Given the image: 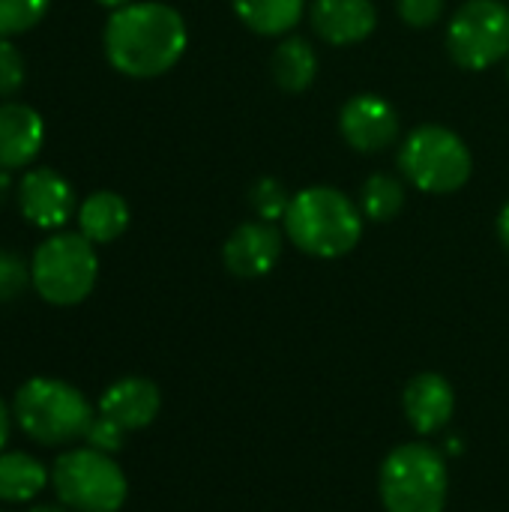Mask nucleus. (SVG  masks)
I'll return each mask as SVG.
<instances>
[{
    "mask_svg": "<svg viewBox=\"0 0 509 512\" xmlns=\"http://www.w3.org/2000/svg\"><path fill=\"white\" fill-rule=\"evenodd\" d=\"M282 258V234L273 222L255 219L243 222L231 231L222 246V261L228 273L237 279H258L267 276Z\"/></svg>",
    "mask_w": 509,
    "mask_h": 512,
    "instance_id": "9b49d317",
    "label": "nucleus"
},
{
    "mask_svg": "<svg viewBox=\"0 0 509 512\" xmlns=\"http://www.w3.org/2000/svg\"><path fill=\"white\" fill-rule=\"evenodd\" d=\"M27 512H72L69 507H63V504H39V507H33V510Z\"/></svg>",
    "mask_w": 509,
    "mask_h": 512,
    "instance_id": "c756f323",
    "label": "nucleus"
},
{
    "mask_svg": "<svg viewBox=\"0 0 509 512\" xmlns=\"http://www.w3.org/2000/svg\"><path fill=\"white\" fill-rule=\"evenodd\" d=\"M30 285V264L21 255L0 249V303L18 300Z\"/></svg>",
    "mask_w": 509,
    "mask_h": 512,
    "instance_id": "5701e85b",
    "label": "nucleus"
},
{
    "mask_svg": "<svg viewBox=\"0 0 509 512\" xmlns=\"http://www.w3.org/2000/svg\"><path fill=\"white\" fill-rule=\"evenodd\" d=\"M450 57L468 69L483 72L509 57V6L501 0H465L447 27Z\"/></svg>",
    "mask_w": 509,
    "mask_h": 512,
    "instance_id": "6e6552de",
    "label": "nucleus"
},
{
    "mask_svg": "<svg viewBox=\"0 0 509 512\" xmlns=\"http://www.w3.org/2000/svg\"><path fill=\"white\" fill-rule=\"evenodd\" d=\"M402 411L417 435H438L456 414L453 384L438 372L411 378L402 393Z\"/></svg>",
    "mask_w": 509,
    "mask_h": 512,
    "instance_id": "f8f14e48",
    "label": "nucleus"
},
{
    "mask_svg": "<svg viewBox=\"0 0 509 512\" xmlns=\"http://www.w3.org/2000/svg\"><path fill=\"white\" fill-rule=\"evenodd\" d=\"M99 279L96 246L78 231H54L30 258L33 291L51 306L84 303Z\"/></svg>",
    "mask_w": 509,
    "mask_h": 512,
    "instance_id": "39448f33",
    "label": "nucleus"
},
{
    "mask_svg": "<svg viewBox=\"0 0 509 512\" xmlns=\"http://www.w3.org/2000/svg\"><path fill=\"white\" fill-rule=\"evenodd\" d=\"M396 9H399V18L408 24V27H432L441 12H444V0H396Z\"/></svg>",
    "mask_w": 509,
    "mask_h": 512,
    "instance_id": "a878e982",
    "label": "nucleus"
},
{
    "mask_svg": "<svg viewBox=\"0 0 509 512\" xmlns=\"http://www.w3.org/2000/svg\"><path fill=\"white\" fill-rule=\"evenodd\" d=\"M405 207V186L393 174H372L360 189V210L372 222H390Z\"/></svg>",
    "mask_w": 509,
    "mask_h": 512,
    "instance_id": "aec40b11",
    "label": "nucleus"
},
{
    "mask_svg": "<svg viewBox=\"0 0 509 512\" xmlns=\"http://www.w3.org/2000/svg\"><path fill=\"white\" fill-rule=\"evenodd\" d=\"M27 75V63L24 54L15 48V42L0 39V99H9L21 90Z\"/></svg>",
    "mask_w": 509,
    "mask_h": 512,
    "instance_id": "b1692460",
    "label": "nucleus"
},
{
    "mask_svg": "<svg viewBox=\"0 0 509 512\" xmlns=\"http://www.w3.org/2000/svg\"><path fill=\"white\" fill-rule=\"evenodd\" d=\"M84 444L93 447V450H99V453L114 456L126 444V429L117 420H111L105 414H96L93 423H90V429H87V435H84Z\"/></svg>",
    "mask_w": 509,
    "mask_h": 512,
    "instance_id": "393cba45",
    "label": "nucleus"
},
{
    "mask_svg": "<svg viewBox=\"0 0 509 512\" xmlns=\"http://www.w3.org/2000/svg\"><path fill=\"white\" fill-rule=\"evenodd\" d=\"M339 132L357 153H381L399 138V114L378 93H357L339 111Z\"/></svg>",
    "mask_w": 509,
    "mask_h": 512,
    "instance_id": "9d476101",
    "label": "nucleus"
},
{
    "mask_svg": "<svg viewBox=\"0 0 509 512\" xmlns=\"http://www.w3.org/2000/svg\"><path fill=\"white\" fill-rule=\"evenodd\" d=\"M108 63L126 78H159L177 66L189 45L183 15L159 0L126 3L111 12L102 33Z\"/></svg>",
    "mask_w": 509,
    "mask_h": 512,
    "instance_id": "f257e3e1",
    "label": "nucleus"
},
{
    "mask_svg": "<svg viewBox=\"0 0 509 512\" xmlns=\"http://www.w3.org/2000/svg\"><path fill=\"white\" fill-rule=\"evenodd\" d=\"M75 216H78V231L93 246L114 243L129 228V204L111 189H99V192L87 195L78 204Z\"/></svg>",
    "mask_w": 509,
    "mask_h": 512,
    "instance_id": "dca6fc26",
    "label": "nucleus"
},
{
    "mask_svg": "<svg viewBox=\"0 0 509 512\" xmlns=\"http://www.w3.org/2000/svg\"><path fill=\"white\" fill-rule=\"evenodd\" d=\"M507 60H509V57H507ZM507 75H509V63H507Z\"/></svg>",
    "mask_w": 509,
    "mask_h": 512,
    "instance_id": "2f4dec72",
    "label": "nucleus"
},
{
    "mask_svg": "<svg viewBox=\"0 0 509 512\" xmlns=\"http://www.w3.org/2000/svg\"><path fill=\"white\" fill-rule=\"evenodd\" d=\"M162 408V393L150 378H120L99 396V414L117 420L126 432L147 429Z\"/></svg>",
    "mask_w": 509,
    "mask_h": 512,
    "instance_id": "2eb2a0df",
    "label": "nucleus"
},
{
    "mask_svg": "<svg viewBox=\"0 0 509 512\" xmlns=\"http://www.w3.org/2000/svg\"><path fill=\"white\" fill-rule=\"evenodd\" d=\"M294 195L288 192V186L276 177H261L252 189H249V204L258 213V219L264 222H285L288 207H291Z\"/></svg>",
    "mask_w": 509,
    "mask_h": 512,
    "instance_id": "412c9836",
    "label": "nucleus"
},
{
    "mask_svg": "<svg viewBox=\"0 0 509 512\" xmlns=\"http://www.w3.org/2000/svg\"><path fill=\"white\" fill-rule=\"evenodd\" d=\"M45 141L42 114L24 102H0V168H27Z\"/></svg>",
    "mask_w": 509,
    "mask_h": 512,
    "instance_id": "4468645a",
    "label": "nucleus"
},
{
    "mask_svg": "<svg viewBox=\"0 0 509 512\" xmlns=\"http://www.w3.org/2000/svg\"><path fill=\"white\" fill-rule=\"evenodd\" d=\"M399 168L420 192L450 195L471 180L474 156L453 129L423 123L402 141Z\"/></svg>",
    "mask_w": 509,
    "mask_h": 512,
    "instance_id": "0eeeda50",
    "label": "nucleus"
},
{
    "mask_svg": "<svg viewBox=\"0 0 509 512\" xmlns=\"http://www.w3.org/2000/svg\"><path fill=\"white\" fill-rule=\"evenodd\" d=\"M15 426L42 447H66L84 441L93 423L87 396L60 378H30L12 399Z\"/></svg>",
    "mask_w": 509,
    "mask_h": 512,
    "instance_id": "7ed1b4c3",
    "label": "nucleus"
},
{
    "mask_svg": "<svg viewBox=\"0 0 509 512\" xmlns=\"http://www.w3.org/2000/svg\"><path fill=\"white\" fill-rule=\"evenodd\" d=\"M237 18L261 36H285L300 24L306 0H231Z\"/></svg>",
    "mask_w": 509,
    "mask_h": 512,
    "instance_id": "6ab92c4d",
    "label": "nucleus"
},
{
    "mask_svg": "<svg viewBox=\"0 0 509 512\" xmlns=\"http://www.w3.org/2000/svg\"><path fill=\"white\" fill-rule=\"evenodd\" d=\"M12 423H15V417H12V405H6V402H3V396H0V453H3V450H6V444H9Z\"/></svg>",
    "mask_w": 509,
    "mask_h": 512,
    "instance_id": "bb28decb",
    "label": "nucleus"
},
{
    "mask_svg": "<svg viewBox=\"0 0 509 512\" xmlns=\"http://www.w3.org/2000/svg\"><path fill=\"white\" fill-rule=\"evenodd\" d=\"M9 195H12V174L6 168H0V210L9 201Z\"/></svg>",
    "mask_w": 509,
    "mask_h": 512,
    "instance_id": "c85d7f7f",
    "label": "nucleus"
},
{
    "mask_svg": "<svg viewBox=\"0 0 509 512\" xmlns=\"http://www.w3.org/2000/svg\"><path fill=\"white\" fill-rule=\"evenodd\" d=\"M51 489L72 512H120L129 483L114 456L93 447L63 450L51 465Z\"/></svg>",
    "mask_w": 509,
    "mask_h": 512,
    "instance_id": "423d86ee",
    "label": "nucleus"
},
{
    "mask_svg": "<svg viewBox=\"0 0 509 512\" xmlns=\"http://www.w3.org/2000/svg\"><path fill=\"white\" fill-rule=\"evenodd\" d=\"M15 201L21 216L42 231H60L78 213L69 180L54 168H27L18 180Z\"/></svg>",
    "mask_w": 509,
    "mask_h": 512,
    "instance_id": "1a4fd4ad",
    "label": "nucleus"
},
{
    "mask_svg": "<svg viewBox=\"0 0 509 512\" xmlns=\"http://www.w3.org/2000/svg\"><path fill=\"white\" fill-rule=\"evenodd\" d=\"M51 483V471L24 450L0 453V501L27 504Z\"/></svg>",
    "mask_w": 509,
    "mask_h": 512,
    "instance_id": "f3484780",
    "label": "nucleus"
},
{
    "mask_svg": "<svg viewBox=\"0 0 509 512\" xmlns=\"http://www.w3.org/2000/svg\"><path fill=\"white\" fill-rule=\"evenodd\" d=\"M51 0H0V39L27 33L42 21Z\"/></svg>",
    "mask_w": 509,
    "mask_h": 512,
    "instance_id": "4be33fe9",
    "label": "nucleus"
},
{
    "mask_svg": "<svg viewBox=\"0 0 509 512\" xmlns=\"http://www.w3.org/2000/svg\"><path fill=\"white\" fill-rule=\"evenodd\" d=\"M96 3H102V6H108V9H120V6H126V3H132V0H96Z\"/></svg>",
    "mask_w": 509,
    "mask_h": 512,
    "instance_id": "7c9ffc66",
    "label": "nucleus"
},
{
    "mask_svg": "<svg viewBox=\"0 0 509 512\" xmlns=\"http://www.w3.org/2000/svg\"><path fill=\"white\" fill-rule=\"evenodd\" d=\"M363 210L333 186L300 189L285 216V234L312 258H342L363 237Z\"/></svg>",
    "mask_w": 509,
    "mask_h": 512,
    "instance_id": "f03ea898",
    "label": "nucleus"
},
{
    "mask_svg": "<svg viewBox=\"0 0 509 512\" xmlns=\"http://www.w3.org/2000/svg\"><path fill=\"white\" fill-rule=\"evenodd\" d=\"M378 24V9L372 0H315L312 27L315 33L336 48L363 42Z\"/></svg>",
    "mask_w": 509,
    "mask_h": 512,
    "instance_id": "ddd939ff",
    "label": "nucleus"
},
{
    "mask_svg": "<svg viewBox=\"0 0 509 512\" xmlns=\"http://www.w3.org/2000/svg\"><path fill=\"white\" fill-rule=\"evenodd\" d=\"M498 237H501L504 249L509 252V204H504V210H501V216H498Z\"/></svg>",
    "mask_w": 509,
    "mask_h": 512,
    "instance_id": "cd10ccee",
    "label": "nucleus"
},
{
    "mask_svg": "<svg viewBox=\"0 0 509 512\" xmlns=\"http://www.w3.org/2000/svg\"><path fill=\"white\" fill-rule=\"evenodd\" d=\"M270 72L285 93L309 90L318 75V54L312 42L303 36H285L270 57Z\"/></svg>",
    "mask_w": 509,
    "mask_h": 512,
    "instance_id": "a211bd4d",
    "label": "nucleus"
},
{
    "mask_svg": "<svg viewBox=\"0 0 509 512\" xmlns=\"http://www.w3.org/2000/svg\"><path fill=\"white\" fill-rule=\"evenodd\" d=\"M378 495L387 512H444L450 474L432 444H399L381 465Z\"/></svg>",
    "mask_w": 509,
    "mask_h": 512,
    "instance_id": "20e7f679",
    "label": "nucleus"
}]
</instances>
